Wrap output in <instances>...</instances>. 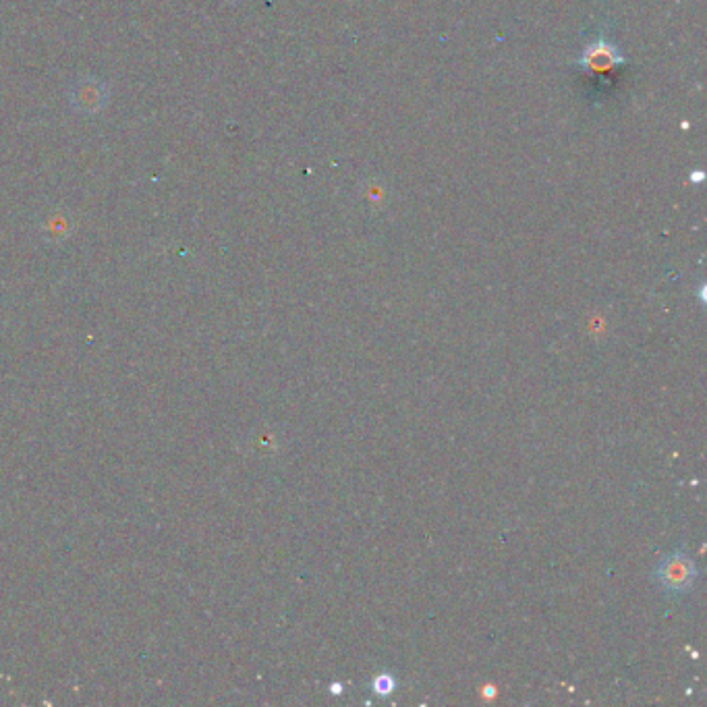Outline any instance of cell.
I'll list each match as a JSON object with an SVG mask.
<instances>
[{
    "label": "cell",
    "mask_w": 707,
    "mask_h": 707,
    "mask_svg": "<svg viewBox=\"0 0 707 707\" xmlns=\"http://www.w3.org/2000/svg\"><path fill=\"white\" fill-rule=\"evenodd\" d=\"M699 579L695 560L687 552H672L658 562L656 581L668 596H685Z\"/></svg>",
    "instance_id": "1"
},
{
    "label": "cell",
    "mask_w": 707,
    "mask_h": 707,
    "mask_svg": "<svg viewBox=\"0 0 707 707\" xmlns=\"http://www.w3.org/2000/svg\"><path fill=\"white\" fill-rule=\"evenodd\" d=\"M110 104V86L96 75H81L69 90V106L79 115H100Z\"/></svg>",
    "instance_id": "2"
},
{
    "label": "cell",
    "mask_w": 707,
    "mask_h": 707,
    "mask_svg": "<svg viewBox=\"0 0 707 707\" xmlns=\"http://www.w3.org/2000/svg\"><path fill=\"white\" fill-rule=\"evenodd\" d=\"M397 676L390 674V672H380L378 676H374V681H372V691L378 695V697H388L392 695L394 691H397Z\"/></svg>",
    "instance_id": "3"
}]
</instances>
